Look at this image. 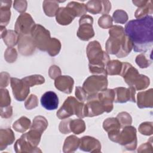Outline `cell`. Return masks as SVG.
<instances>
[{"label": "cell", "instance_id": "1", "mask_svg": "<svg viewBox=\"0 0 153 153\" xmlns=\"http://www.w3.org/2000/svg\"><path fill=\"white\" fill-rule=\"evenodd\" d=\"M125 33L133 43L136 52H146L153 44V17L146 16L130 20L124 28Z\"/></svg>", "mask_w": 153, "mask_h": 153}, {"label": "cell", "instance_id": "2", "mask_svg": "<svg viewBox=\"0 0 153 153\" xmlns=\"http://www.w3.org/2000/svg\"><path fill=\"white\" fill-rule=\"evenodd\" d=\"M109 37L106 42V52L110 54H115L118 58L128 56L133 49L131 39L125 33L121 26H112L109 30Z\"/></svg>", "mask_w": 153, "mask_h": 153}, {"label": "cell", "instance_id": "3", "mask_svg": "<svg viewBox=\"0 0 153 153\" xmlns=\"http://www.w3.org/2000/svg\"><path fill=\"white\" fill-rule=\"evenodd\" d=\"M84 103L80 102L73 96H69L57 112V117L61 120L68 118L74 115L78 117L84 118Z\"/></svg>", "mask_w": 153, "mask_h": 153}, {"label": "cell", "instance_id": "4", "mask_svg": "<svg viewBox=\"0 0 153 153\" xmlns=\"http://www.w3.org/2000/svg\"><path fill=\"white\" fill-rule=\"evenodd\" d=\"M86 53L90 65L106 67L107 63L110 60L108 54L102 50V47L97 41H93L88 44Z\"/></svg>", "mask_w": 153, "mask_h": 153}, {"label": "cell", "instance_id": "5", "mask_svg": "<svg viewBox=\"0 0 153 153\" xmlns=\"http://www.w3.org/2000/svg\"><path fill=\"white\" fill-rule=\"evenodd\" d=\"M113 142L121 145L126 150H135L137 143L136 129L131 126L123 127Z\"/></svg>", "mask_w": 153, "mask_h": 153}, {"label": "cell", "instance_id": "6", "mask_svg": "<svg viewBox=\"0 0 153 153\" xmlns=\"http://www.w3.org/2000/svg\"><path fill=\"white\" fill-rule=\"evenodd\" d=\"M108 81L106 76L103 75H94L88 76L84 82L83 89L88 96L99 93L107 88Z\"/></svg>", "mask_w": 153, "mask_h": 153}, {"label": "cell", "instance_id": "7", "mask_svg": "<svg viewBox=\"0 0 153 153\" xmlns=\"http://www.w3.org/2000/svg\"><path fill=\"white\" fill-rule=\"evenodd\" d=\"M30 35L33 39L36 47L41 51H47L51 38L50 31L42 25L36 24L31 31Z\"/></svg>", "mask_w": 153, "mask_h": 153}, {"label": "cell", "instance_id": "8", "mask_svg": "<svg viewBox=\"0 0 153 153\" xmlns=\"http://www.w3.org/2000/svg\"><path fill=\"white\" fill-rule=\"evenodd\" d=\"M93 18L89 15H83L79 20V28L76 35L78 38L82 41H88L94 36V31L93 27Z\"/></svg>", "mask_w": 153, "mask_h": 153}, {"label": "cell", "instance_id": "9", "mask_svg": "<svg viewBox=\"0 0 153 153\" xmlns=\"http://www.w3.org/2000/svg\"><path fill=\"white\" fill-rule=\"evenodd\" d=\"M36 24L29 13H22L17 17L15 23L14 29L19 34L30 35L31 31Z\"/></svg>", "mask_w": 153, "mask_h": 153}, {"label": "cell", "instance_id": "10", "mask_svg": "<svg viewBox=\"0 0 153 153\" xmlns=\"http://www.w3.org/2000/svg\"><path fill=\"white\" fill-rule=\"evenodd\" d=\"M97 94L88 96L87 103L84 105V114L85 117H93L105 112V109L99 100Z\"/></svg>", "mask_w": 153, "mask_h": 153}, {"label": "cell", "instance_id": "11", "mask_svg": "<svg viewBox=\"0 0 153 153\" xmlns=\"http://www.w3.org/2000/svg\"><path fill=\"white\" fill-rule=\"evenodd\" d=\"M10 84L14 98L17 101H23L30 93V87L22 79L17 78H11Z\"/></svg>", "mask_w": 153, "mask_h": 153}, {"label": "cell", "instance_id": "12", "mask_svg": "<svg viewBox=\"0 0 153 153\" xmlns=\"http://www.w3.org/2000/svg\"><path fill=\"white\" fill-rule=\"evenodd\" d=\"M115 93L114 101L115 103H124L128 101L135 102V94L136 90L132 87L128 88L120 87L114 89Z\"/></svg>", "mask_w": 153, "mask_h": 153}, {"label": "cell", "instance_id": "13", "mask_svg": "<svg viewBox=\"0 0 153 153\" xmlns=\"http://www.w3.org/2000/svg\"><path fill=\"white\" fill-rule=\"evenodd\" d=\"M137 69L133 67L130 63L123 62V66L120 75L123 78L126 83L129 87H133L140 76Z\"/></svg>", "mask_w": 153, "mask_h": 153}, {"label": "cell", "instance_id": "14", "mask_svg": "<svg viewBox=\"0 0 153 153\" xmlns=\"http://www.w3.org/2000/svg\"><path fill=\"white\" fill-rule=\"evenodd\" d=\"M18 50L23 56H30L35 50L36 45L31 35H19L18 41Z\"/></svg>", "mask_w": 153, "mask_h": 153}, {"label": "cell", "instance_id": "15", "mask_svg": "<svg viewBox=\"0 0 153 153\" xmlns=\"http://www.w3.org/2000/svg\"><path fill=\"white\" fill-rule=\"evenodd\" d=\"M101 143L97 139L89 136H83L80 139L79 148L85 152L98 153L101 152Z\"/></svg>", "mask_w": 153, "mask_h": 153}, {"label": "cell", "instance_id": "16", "mask_svg": "<svg viewBox=\"0 0 153 153\" xmlns=\"http://www.w3.org/2000/svg\"><path fill=\"white\" fill-rule=\"evenodd\" d=\"M97 96L99 100L105 109V112L107 113L111 112L114 108L113 102L115 97L114 89L106 88L100 91L97 94Z\"/></svg>", "mask_w": 153, "mask_h": 153}, {"label": "cell", "instance_id": "17", "mask_svg": "<svg viewBox=\"0 0 153 153\" xmlns=\"http://www.w3.org/2000/svg\"><path fill=\"white\" fill-rule=\"evenodd\" d=\"M121 127L120 123L117 118H108L103 123V128L108 133L109 139L112 142L119 134Z\"/></svg>", "mask_w": 153, "mask_h": 153}, {"label": "cell", "instance_id": "18", "mask_svg": "<svg viewBox=\"0 0 153 153\" xmlns=\"http://www.w3.org/2000/svg\"><path fill=\"white\" fill-rule=\"evenodd\" d=\"M74 84V79L69 75H60L54 81L55 87L66 94L72 93Z\"/></svg>", "mask_w": 153, "mask_h": 153}, {"label": "cell", "instance_id": "19", "mask_svg": "<svg viewBox=\"0 0 153 153\" xmlns=\"http://www.w3.org/2000/svg\"><path fill=\"white\" fill-rule=\"evenodd\" d=\"M41 103L45 109L48 111L56 109L59 105V98L56 93L48 91L41 97Z\"/></svg>", "mask_w": 153, "mask_h": 153}, {"label": "cell", "instance_id": "20", "mask_svg": "<svg viewBox=\"0 0 153 153\" xmlns=\"http://www.w3.org/2000/svg\"><path fill=\"white\" fill-rule=\"evenodd\" d=\"M14 149L17 153L42 152L41 150L39 149V148L35 147L31 144L23 134L16 140L14 146Z\"/></svg>", "mask_w": 153, "mask_h": 153}, {"label": "cell", "instance_id": "21", "mask_svg": "<svg viewBox=\"0 0 153 153\" xmlns=\"http://www.w3.org/2000/svg\"><path fill=\"white\" fill-rule=\"evenodd\" d=\"M137 105L142 109L153 107V90L149 88L144 91L139 92L137 94Z\"/></svg>", "mask_w": 153, "mask_h": 153}, {"label": "cell", "instance_id": "22", "mask_svg": "<svg viewBox=\"0 0 153 153\" xmlns=\"http://www.w3.org/2000/svg\"><path fill=\"white\" fill-rule=\"evenodd\" d=\"M1 37L8 47H13L18 44L19 34L13 30H7L5 26H1Z\"/></svg>", "mask_w": 153, "mask_h": 153}, {"label": "cell", "instance_id": "23", "mask_svg": "<svg viewBox=\"0 0 153 153\" xmlns=\"http://www.w3.org/2000/svg\"><path fill=\"white\" fill-rule=\"evenodd\" d=\"M56 22L60 25H68L76 17L73 13L66 7L59 8L56 14Z\"/></svg>", "mask_w": 153, "mask_h": 153}, {"label": "cell", "instance_id": "24", "mask_svg": "<svg viewBox=\"0 0 153 153\" xmlns=\"http://www.w3.org/2000/svg\"><path fill=\"white\" fill-rule=\"evenodd\" d=\"M12 1H0V23L1 26H6L11 18L10 8Z\"/></svg>", "mask_w": 153, "mask_h": 153}, {"label": "cell", "instance_id": "25", "mask_svg": "<svg viewBox=\"0 0 153 153\" xmlns=\"http://www.w3.org/2000/svg\"><path fill=\"white\" fill-rule=\"evenodd\" d=\"M15 136L10 128H1L0 130V150L5 149L7 146L13 143Z\"/></svg>", "mask_w": 153, "mask_h": 153}, {"label": "cell", "instance_id": "26", "mask_svg": "<svg viewBox=\"0 0 153 153\" xmlns=\"http://www.w3.org/2000/svg\"><path fill=\"white\" fill-rule=\"evenodd\" d=\"M80 139L75 135H71L67 137L64 142L63 151L65 153L74 152L79 148Z\"/></svg>", "mask_w": 153, "mask_h": 153}, {"label": "cell", "instance_id": "27", "mask_svg": "<svg viewBox=\"0 0 153 153\" xmlns=\"http://www.w3.org/2000/svg\"><path fill=\"white\" fill-rule=\"evenodd\" d=\"M123 66V62L118 60H109L105 67L107 75H120Z\"/></svg>", "mask_w": 153, "mask_h": 153}, {"label": "cell", "instance_id": "28", "mask_svg": "<svg viewBox=\"0 0 153 153\" xmlns=\"http://www.w3.org/2000/svg\"><path fill=\"white\" fill-rule=\"evenodd\" d=\"M66 7L69 8L73 13L75 17H81L83 15L86 14L87 12L85 4L83 3H79L78 2L71 1L67 4Z\"/></svg>", "mask_w": 153, "mask_h": 153}, {"label": "cell", "instance_id": "29", "mask_svg": "<svg viewBox=\"0 0 153 153\" xmlns=\"http://www.w3.org/2000/svg\"><path fill=\"white\" fill-rule=\"evenodd\" d=\"M42 8L44 13L48 17H54L59 9L58 1H44Z\"/></svg>", "mask_w": 153, "mask_h": 153}, {"label": "cell", "instance_id": "30", "mask_svg": "<svg viewBox=\"0 0 153 153\" xmlns=\"http://www.w3.org/2000/svg\"><path fill=\"white\" fill-rule=\"evenodd\" d=\"M31 126L30 120L26 117H21L13 124V128L17 132L24 133Z\"/></svg>", "mask_w": 153, "mask_h": 153}, {"label": "cell", "instance_id": "31", "mask_svg": "<svg viewBox=\"0 0 153 153\" xmlns=\"http://www.w3.org/2000/svg\"><path fill=\"white\" fill-rule=\"evenodd\" d=\"M48 121L47 119L41 115L36 116L33 120L32 124L30 126V129L36 130L42 134L48 127Z\"/></svg>", "mask_w": 153, "mask_h": 153}, {"label": "cell", "instance_id": "32", "mask_svg": "<svg viewBox=\"0 0 153 153\" xmlns=\"http://www.w3.org/2000/svg\"><path fill=\"white\" fill-rule=\"evenodd\" d=\"M69 126L71 131L75 134H79L83 133L86 128L85 123L81 118L71 120Z\"/></svg>", "mask_w": 153, "mask_h": 153}, {"label": "cell", "instance_id": "33", "mask_svg": "<svg viewBox=\"0 0 153 153\" xmlns=\"http://www.w3.org/2000/svg\"><path fill=\"white\" fill-rule=\"evenodd\" d=\"M153 12V7L151 1H148L146 5L144 6L138 8L135 13L134 16L137 19L143 18L148 14H152Z\"/></svg>", "mask_w": 153, "mask_h": 153}, {"label": "cell", "instance_id": "34", "mask_svg": "<svg viewBox=\"0 0 153 153\" xmlns=\"http://www.w3.org/2000/svg\"><path fill=\"white\" fill-rule=\"evenodd\" d=\"M22 79L29 87L41 85L45 82V78L42 75L38 74L27 76L23 78Z\"/></svg>", "mask_w": 153, "mask_h": 153}, {"label": "cell", "instance_id": "35", "mask_svg": "<svg viewBox=\"0 0 153 153\" xmlns=\"http://www.w3.org/2000/svg\"><path fill=\"white\" fill-rule=\"evenodd\" d=\"M61 47V42L59 39L56 38H51L47 51L50 56L54 57L59 53Z\"/></svg>", "mask_w": 153, "mask_h": 153}, {"label": "cell", "instance_id": "36", "mask_svg": "<svg viewBox=\"0 0 153 153\" xmlns=\"http://www.w3.org/2000/svg\"><path fill=\"white\" fill-rule=\"evenodd\" d=\"M87 11L92 14H97L102 11V1L91 0L85 4Z\"/></svg>", "mask_w": 153, "mask_h": 153}, {"label": "cell", "instance_id": "37", "mask_svg": "<svg viewBox=\"0 0 153 153\" xmlns=\"http://www.w3.org/2000/svg\"><path fill=\"white\" fill-rule=\"evenodd\" d=\"M112 20L116 23L124 24L128 20L127 13L123 10H115L112 15Z\"/></svg>", "mask_w": 153, "mask_h": 153}, {"label": "cell", "instance_id": "38", "mask_svg": "<svg viewBox=\"0 0 153 153\" xmlns=\"http://www.w3.org/2000/svg\"><path fill=\"white\" fill-rule=\"evenodd\" d=\"M150 84V79L149 78L145 75L140 74L139 79L135 82L133 87L136 90H142L146 89Z\"/></svg>", "mask_w": 153, "mask_h": 153}, {"label": "cell", "instance_id": "39", "mask_svg": "<svg viewBox=\"0 0 153 153\" xmlns=\"http://www.w3.org/2000/svg\"><path fill=\"white\" fill-rule=\"evenodd\" d=\"M120 123L121 127L130 126L132 123V118L130 114L127 112H121L118 114L116 117Z\"/></svg>", "mask_w": 153, "mask_h": 153}, {"label": "cell", "instance_id": "40", "mask_svg": "<svg viewBox=\"0 0 153 153\" xmlns=\"http://www.w3.org/2000/svg\"><path fill=\"white\" fill-rule=\"evenodd\" d=\"M139 131L143 135L150 136L153 134V123L150 121L142 123L139 127Z\"/></svg>", "mask_w": 153, "mask_h": 153}, {"label": "cell", "instance_id": "41", "mask_svg": "<svg viewBox=\"0 0 153 153\" xmlns=\"http://www.w3.org/2000/svg\"><path fill=\"white\" fill-rule=\"evenodd\" d=\"M112 18L108 14H103L98 19V25L102 29L111 28L112 25Z\"/></svg>", "mask_w": 153, "mask_h": 153}, {"label": "cell", "instance_id": "42", "mask_svg": "<svg viewBox=\"0 0 153 153\" xmlns=\"http://www.w3.org/2000/svg\"><path fill=\"white\" fill-rule=\"evenodd\" d=\"M11 97L8 90L5 88H1L0 90V106L1 108L10 106Z\"/></svg>", "mask_w": 153, "mask_h": 153}, {"label": "cell", "instance_id": "43", "mask_svg": "<svg viewBox=\"0 0 153 153\" xmlns=\"http://www.w3.org/2000/svg\"><path fill=\"white\" fill-rule=\"evenodd\" d=\"M17 58V52L16 50L13 47L7 48L4 53L5 60L10 63L14 62Z\"/></svg>", "mask_w": 153, "mask_h": 153}, {"label": "cell", "instance_id": "44", "mask_svg": "<svg viewBox=\"0 0 153 153\" xmlns=\"http://www.w3.org/2000/svg\"><path fill=\"white\" fill-rule=\"evenodd\" d=\"M135 62L140 68H146L149 66L152 63V61L147 59L143 53L139 54L136 56Z\"/></svg>", "mask_w": 153, "mask_h": 153}, {"label": "cell", "instance_id": "45", "mask_svg": "<svg viewBox=\"0 0 153 153\" xmlns=\"http://www.w3.org/2000/svg\"><path fill=\"white\" fill-rule=\"evenodd\" d=\"M38 105V99L36 95L30 94L25 102V107L27 110L35 108Z\"/></svg>", "mask_w": 153, "mask_h": 153}, {"label": "cell", "instance_id": "46", "mask_svg": "<svg viewBox=\"0 0 153 153\" xmlns=\"http://www.w3.org/2000/svg\"><path fill=\"white\" fill-rule=\"evenodd\" d=\"M90 72L94 75H103L107 76L105 67L100 65H93L88 64Z\"/></svg>", "mask_w": 153, "mask_h": 153}, {"label": "cell", "instance_id": "47", "mask_svg": "<svg viewBox=\"0 0 153 153\" xmlns=\"http://www.w3.org/2000/svg\"><path fill=\"white\" fill-rule=\"evenodd\" d=\"M27 2L25 0H16L14 1L13 8L19 13H25L27 9Z\"/></svg>", "mask_w": 153, "mask_h": 153}, {"label": "cell", "instance_id": "48", "mask_svg": "<svg viewBox=\"0 0 153 153\" xmlns=\"http://www.w3.org/2000/svg\"><path fill=\"white\" fill-rule=\"evenodd\" d=\"M75 95L76 99L82 103H84L87 100L88 97V94L86 91L83 89L82 87L79 86L76 87Z\"/></svg>", "mask_w": 153, "mask_h": 153}, {"label": "cell", "instance_id": "49", "mask_svg": "<svg viewBox=\"0 0 153 153\" xmlns=\"http://www.w3.org/2000/svg\"><path fill=\"white\" fill-rule=\"evenodd\" d=\"M72 119L71 118H65L63 119L59 124V131L63 134H68L71 132L70 129V122Z\"/></svg>", "mask_w": 153, "mask_h": 153}, {"label": "cell", "instance_id": "50", "mask_svg": "<svg viewBox=\"0 0 153 153\" xmlns=\"http://www.w3.org/2000/svg\"><path fill=\"white\" fill-rule=\"evenodd\" d=\"M152 137L147 142L142 143L137 149V152H152Z\"/></svg>", "mask_w": 153, "mask_h": 153}, {"label": "cell", "instance_id": "51", "mask_svg": "<svg viewBox=\"0 0 153 153\" xmlns=\"http://www.w3.org/2000/svg\"><path fill=\"white\" fill-rule=\"evenodd\" d=\"M61 69L57 65H51L48 69V75L50 78L53 79H56L57 77L61 75Z\"/></svg>", "mask_w": 153, "mask_h": 153}, {"label": "cell", "instance_id": "52", "mask_svg": "<svg viewBox=\"0 0 153 153\" xmlns=\"http://www.w3.org/2000/svg\"><path fill=\"white\" fill-rule=\"evenodd\" d=\"M10 75L7 72H2L0 75V87L1 88H5L10 83Z\"/></svg>", "mask_w": 153, "mask_h": 153}, {"label": "cell", "instance_id": "53", "mask_svg": "<svg viewBox=\"0 0 153 153\" xmlns=\"http://www.w3.org/2000/svg\"><path fill=\"white\" fill-rule=\"evenodd\" d=\"M13 115V107L11 106L1 108V117L3 118H9Z\"/></svg>", "mask_w": 153, "mask_h": 153}, {"label": "cell", "instance_id": "54", "mask_svg": "<svg viewBox=\"0 0 153 153\" xmlns=\"http://www.w3.org/2000/svg\"><path fill=\"white\" fill-rule=\"evenodd\" d=\"M111 9V4L109 1H102V11L101 14H107Z\"/></svg>", "mask_w": 153, "mask_h": 153}, {"label": "cell", "instance_id": "55", "mask_svg": "<svg viewBox=\"0 0 153 153\" xmlns=\"http://www.w3.org/2000/svg\"><path fill=\"white\" fill-rule=\"evenodd\" d=\"M148 1H145V0H134L132 1V2L134 4V5L137 6L138 8H140L146 5Z\"/></svg>", "mask_w": 153, "mask_h": 153}]
</instances>
